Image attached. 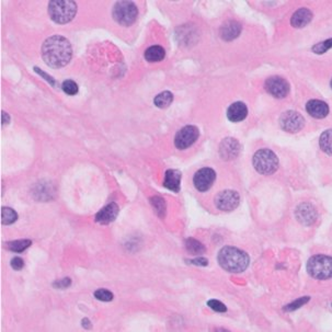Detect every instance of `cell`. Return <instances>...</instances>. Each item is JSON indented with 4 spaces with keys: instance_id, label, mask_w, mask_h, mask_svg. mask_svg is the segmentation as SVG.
Returning <instances> with one entry per match:
<instances>
[{
    "instance_id": "6da1fadb",
    "label": "cell",
    "mask_w": 332,
    "mask_h": 332,
    "mask_svg": "<svg viewBox=\"0 0 332 332\" xmlns=\"http://www.w3.org/2000/svg\"><path fill=\"white\" fill-rule=\"evenodd\" d=\"M72 49L69 41L60 35L47 39L42 45V57L52 68H62L69 63Z\"/></svg>"
},
{
    "instance_id": "7a4b0ae2",
    "label": "cell",
    "mask_w": 332,
    "mask_h": 332,
    "mask_svg": "<svg viewBox=\"0 0 332 332\" xmlns=\"http://www.w3.org/2000/svg\"><path fill=\"white\" fill-rule=\"evenodd\" d=\"M217 260L219 266L230 273H241L249 266V255L242 250L227 246L218 252Z\"/></svg>"
},
{
    "instance_id": "3957f363",
    "label": "cell",
    "mask_w": 332,
    "mask_h": 332,
    "mask_svg": "<svg viewBox=\"0 0 332 332\" xmlns=\"http://www.w3.org/2000/svg\"><path fill=\"white\" fill-rule=\"evenodd\" d=\"M77 5L69 0H54L49 4V13L53 21L64 24L68 23L76 16Z\"/></svg>"
},
{
    "instance_id": "277c9868",
    "label": "cell",
    "mask_w": 332,
    "mask_h": 332,
    "mask_svg": "<svg viewBox=\"0 0 332 332\" xmlns=\"http://www.w3.org/2000/svg\"><path fill=\"white\" fill-rule=\"evenodd\" d=\"M307 272L316 280H328L332 277V258L324 254L311 256L307 262Z\"/></svg>"
},
{
    "instance_id": "5b68a950",
    "label": "cell",
    "mask_w": 332,
    "mask_h": 332,
    "mask_svg": "<svg viewBox=\"0 0 332 332\" xmlns=\"http://www.w3.org/2000/svg\"><path fill=\"white\" fill-rule=\"evenodd\" d=\"M253 167L256 171L261 174H272L276 171L279 167V159L276 155L270 149H259L253 156L252 159Z\"/></svg>"
},
{
    "instance_id": "8992f818",
    "label": "cell",
    "mask_w": 332,
    "mask_h": 332,
    "mask_svg": "<svg viewBox=\"0 0 332 332\" xmlns=\"http://www.w3.org/2000/svg\"><path fill=\"white\" fill-rule=\"evenodd\" d=\"M112 16L119 24L128 26L135 22L138 16L136 5L132 2H119L114 5Z\"/></svg>"
},
{
    "instance_id": "52a82bcc",
    "label": "cell",
    "mask_w": 332,
    "mask_h": 332,
    "mask_svg": "<svg viewBox=\"0 0 332 332\" xmlns=\"http://www.w3.org/2000/svg\"><path fill=\"white\" fill-rule=\"evenodd\" d=\"M240 196L234 190H225L215 196V205L219 211L232 212L238 207Z\"/></svg>"
},
{
    "instance_id": "ba28073f",
    "label": "cell",
    "mask_w": 332,
    "mask_h": 332,
    "mask_svg": "<svg viewBox=\"0 0 332 332\" xmlns=\"http://www.w3.org/2000/svg\"><path fill=\"white\" fill-rule=\"evenodd\" d=\"M199 128L193 125H188L182 127L181 130L177 133L174 137V145L180 151L189 148L192 146L199 138Z\"/></svg>"
},
{
    "instance_id": "9c48e42d",
    "label": "cell",
    "mask_w": 332,
    "mask_h": 332,
    "mask_svg": "<svg viewBox=\"0 0 332 332\" xmlns=\"http://www.w3.org/2000/svg\"><path fill=\"white\" fill-rule=\"evenodd\" d=\"M280 125L287 133H297L304 127L305 120L296 111H286L281 115Z\"/></svg>"
},
{
    "instance_id": "30bf717a",
    "label": "cell",
    "mask_w": 332,
    "mask_h": 332,
    "mask_svg": "<svg viewBox=\"0 0 332 332\" xmlns=\"http://www.w3.org/2000/svg\"><path fill=\"white\" fill-rule=\"evenodd\" d=\"M266 90L277 99L285 98L289 92V85L287 81L279 76H273L267 79L266 81Z\"/></svg>"
},
{
    "instance_id": "8fae6325",
    "label": "cell",
    "mask_w": 332,
    "mask_h": 332,
    "mask_svg": "<svg viewBox=\"0 0 332 332\" xmlns=\"http://www.w3.org/2000/svg\"><path fill=\"white\" fill-rule=\"evenodd\" d=\"M216 179V172L212 168H202L194 174L193 183L200 192H206L213 187Z\"/></svg>"
},
{
    "instance_id": "7c38bea8",
    "label": "cell",
    "mask_w": 332,
    "mask_h": 332,
    "mask_svg": "<svg viewBox=\"0 0 332 332\" xmlns=\"http://www.w3.org/2000/svg\"><path fill=\"white\" fill-rule=\"evenodd\" d=\"M296 218L303 225H311L317 218L316 208L311 204H308V203H303L296 208Z\"/></svg>"
},
{
    "instance_id": "4fadbf2b",
    "label": "cell",
    "mask_w": 332,
    "mask_h": 332,
    "mask_svg": "<svg viewBox=\"0 0 332 332\" xmlns=\"http://www.w3.org/2000/svg\"><path fill=\"white\" fill-rule=\"evenodd\" d=\"M306 110L310 117L315 119H323L329 114V106L320 100H310L306 104Z\"/></svg>"
},
{
    "instance_id": "5bb4252c",
    "label": "cell",
    "mask_w": 332,
    "mask_h": 332,
    "mask_svg": "<svg viewBox=\"0 0 332 332\" xmlns=\"http://www.w3.org/2000/svg\"><path fill=\"white\" fill-rule=\"evenodd\" d=\"M119 215V206L115 204V203H110L109 205H106L104 208L101 209V211L96 215V222L103 224V225H107L112 222L115 220Z\"/></svg>"
},
{
    "instance_id": "9a60e30c",
    "label": "cell",
    "mask_w": 332,
    "mask_h": 332,
    "mask_svg": "<svg viewBox=\"0 0 332 332\" xmlns=\"http://www.w3.org/2000/svg\"><path fill=\"white\" fill-rule=\"evenodd\" d=\"M239 143L234 138H226L220 144V156L224 159H234L238 156L239 153Z\"/></svg>"
},
{
    "instance_id": "2e32d148",
    "label": "cell",
    "mask_w": 332,
    "mask_h": 332,
    "mask_svg": "<svg viewBox=\"0 0 332 332\" xmlns=\"http://www.w3.org/2000/svg\"><path fill=\"white\" fill-rule=\"evenodd\" d=\"M248 109L243 102H235L227 109V118L234 123H238L247 118Z\"/></svg>"
},
{
    "instance_id": "e0dca14e",
    "label": "cell",
    "mask_w": 332,
    "mask_h": 332,
    "mask_svg": "<svg viewBox=\"0 0 332 332\" xmlns=\"http://www.w3.org/2000/svg\"><path fill=\"white\" fill-rule=\"evenodd\" d=\"M311 19H313V13H311V11L306 8H302L294 13L292 19H290V23H292L294 28L301 29L306 26L311 21Z\"/></svg>"
},
{
    "instance_id": "ac0fdd59",
    "label": "cell",
    "mask_w": 332,
    "mask_h": 332,
    "mask_svg": "<svg viewBox=\"0 0 332 332\" xmlns=\"http://www.w3.org/2000/svg\"><path fill=\"white\" fill-rule=\"evenodd\" d=\"M180 182H181V172L179 170H167L165 174V188L169 189L170 191L179 192L180 191Z\"/></svg>"
},
{
    "instance_id": "d6986e66",
    "label": "cell",
    "mask_w": 332,
    "mask_h": 332,
    "mask_svg": "<svg viewBox=\"0 0 332 332\" xmlns=\"http://www.w3.org/2000/svg\"><path fill=\"white\" fill-rule=\"evenodd\" d=\"M241 31L240 24L235 21H229L224 24L220 29V36L226 41H232L239 35Z\"/></svg>"
},
{
    "instance_id": "ffe728a7",
    "label": "cell",
    "mask_w": 332,
    "mask_h": 332,
    "mask_svg": "<svg viewBox=\"0 0 332 332\" xmlns=\"http://www.w3.org/2000/svg\"><path fill=\"white\" fill-rule=\"evenodd\" d=\"M165 56H166V51L164 50V47H161L159 45L151 46L145 52V58L151 63L160 62V60L165 58Z\"/></svg>"
},
{
    "instance_id": "44dd1931",
    "label": "cell",
    "mask_w": 332,
    "mask_h": 332,
    "mask_svg": "<svg viewBox=\"0 0 332 332\" xmlns=\"http://www.w3.org/2000/svg\"><path fill=\"white\" fill-rule=\"evenodd\" d=\"M173 101V94L170 91H164L159 93L158 96H156L154 99L155 105L159 107V109H166L169 105L172 103Z\"/></svg>"
},
{
    "instance_id": "7402d4cb",
    "label": "cell",
    "mask_w": 332,
    "mask_h": 332,
    "mask_svg": "<svg viewBox=\"0 0 332 332\" xmlns=\"http://www.w3.org/2000/svg\"><path fill=\"white\" fill-rule=\"evenodd\" d=\"M319 145L323 153L332 156V130H327L321 134Z\"/></svg>"
},
{
    "instance_id": "603a6c76",
    "label": "cell",
    "mask_w": 332,
    "mask_h": 332,
    "mask_svg": "<svg viewBox=\"0 0 332 332\" xmlns=\"http://www.w3.org/2000/svg\"><path fill=\"white\" fill-rule=\"evenodd\" d=\"M186 248L189 253L191 254H203L205 252V247L199 240L189 238L186 241Z\"/></svg>"
},
{
    "instance_id": "cb8c5ba5",
    "label": "cell",
    "mask_w": 332,
    "mask_h": 332,
    "mask_svg": "<svg viewBox=\"0 0 332 332\" xmlns=\"http://www.w3.org/2000/svg\"><path fill=\"white\" fill-rule=\"evenodd\" d=\"M31 240H16V241H10L7 243V248L13 252H23L25 249H28L31 246Z\"/></svg>"
},
{
    "instance_id": "d4e9b609",
    "label": "cell",
    "mask_w": 332,
    "mask_h": 332,
    "mask_svg": "<svg viewBox=\"0 0 332 332\" xmlns=\"http://www.w3.org/2000/svg\"><path fill=\"white\" fill-rule=\"evenodd\" d=\"M18 219V214L10 207L2 208V222L4 225H11Z\"/></svg>"
},
{
    "instance_id": "484cf974",
    "label": "cell",
    "mask_w": 332,
    "mask_h": 332,
    "mask_svg": "<svg viewBox=\"0 0 332 332\" xmlns=\"http://www.w3.org/2000/svg\"><path fill=\"white\" fill-rule=\"evenodd\" d=\"M152 204L154 208L156 209V213H157L160 217L165 215L166 213V203L161 198H158V196H155V198L152 199Z\"/></svg>"
},
{
    "instance_id": "4316f807",
    "label": "cell",
    "mask_w": 332,
    "mask_h": 332,
    "mask_svg": "<svg viewBox=\"0 0 332 332\" xmlns=\"http://www.w3.org/2000/svg\"><path fill=\"white\" fill-rule=\"evenodd\" d=\"M62 89L64 90L65 93L69 94V96H75V94L78 93V85L75 83L73 80H65L63 85H62Z\"/></svg>"
},
{
    "instance_id": "83f0119b",
    "label": "cell",
    "mask_w": 332,
    "mask_h": 332,
    "mask_svg": "<svg viewBox=\"0 0 332 332\" xmlns=\"http://www.w3.org/2000/svg\"><path fill=\"white\" fill-rule=\"evenodd\" d=\"M94 297L101 302H111L114 296L110 292V290L104 289V288H100L97 290V292H94Z\"/></svg>"
},
{
    "instance_id": "f1b7e54d",
    "label": "cell",
    "mask_w": 332,
    "mask_h": 332,
    "mask_svg": "<svg viewBox=\"0 0 332 332\" xmlns=\"http://www.w3.org/2000/svg\"><path fill=\"white\" fill-rule=\"evenodd\" d=\"M332 47V39L324 41V42H321L319 44H317L316 46L313 47V51L317 54H323L326 51Z\"/></svg>"
},
{
    "instance_id": "f546056e",
    "label": "cell",
    "mask_w": 332,
    "mask_h": 332,
    "mask_svg": "<svg viewBox=\"0 0 332 332\" xmlns=\"http://www.w3.org/2000/svg\"><path fill=\"white\" fill-rule=\"evenodd\" d=\"M308 301H309V297H301V298H298L297 301H295L293 303H290L289 305H287V306L285 307V310H287V311L296 310L298 308H301L303 306V305L306 304Z\"/></svg>"
},
{
    "instance_id": "4dcf8cb0",
    "label": "cell",
    "mask_w": 332,
    "mask_h": 332,
    "mask_svg": "<svg viewBox=\"0 0 332 332\" xmlns=\"http://www.w3.org/2000/svg\"><path fill=\"white\" fill-rule=\"evenodd\" d=\"M207 305H208V306L211 307L213 310L218 311V313H225V311L227 310V307L225 306V305H224V304L220 303V302H218V301H215V300H212V301L207 302Z\"/></svg>"
},
{
    "instance_id": "1f68e13d",
    "label": "cell",
    "mask_w": 332,
    "mask_h": 332,
    "mask_svg": "<svg viewBox=\"0 0 332 332\" xmlns=\"http://www.w3.org/2000/svg\"><path fill=\"white\" fill-rule=\"evenodd\" d=\"M11 267L13 270H21L24 267V261L21 258H19V256H15V258L11 260Z\"/></svg>"
},
{
    "instance_id": "d6a6232c",
    "label": "cell",
    "mask_w": 332,
    "mask_h": 332,
    "mask_svg": "<svg viewBox=\"0 0 332 332\" xmlns=\"http://www.w3.org/2000/svg\"><path fill=\"white\" fill-rule=\"evenodd\" d=\"M71 284V280L70 279H63V280H58L55 283L53 284L54 287L56 288H67L68 286H70Z\"/></svg>"
},
{
    "instance_id": "836d02e7",
    "label": "cell",
    "mask_w": 332,
    "mask_h": 332,
    "mask_svg": "<svg viewBox=\"0 0 332 332\" xmlns=\"http://www.w3.org/2000/svg\"><path fill=\"white\" fill-rule=\"evenodd\" d=\"M189 262H191L192 264H195V266H207V260L205 258H198L194 260H190Z\"/></svg>"
},
{
    "instance_id": "e575fe53",
    "label": "cell",
    "mask_w": 332,
    "mask_h": 332,
    "mask_svg": "<svg viewBox=\"0 0 332 332\" xmlns=\"http://www.w3.org/2000/svg\"><path fill=\"white\" fill-rule=\"evenodd\" d=\"M9 121H10L9 115L7 114L6 112H3V114H2V123H3V125L9 123Z\"/></svg>"
},
{
    "instance_id": "d590c367",
    "label": "cell",
    "mask_w": 332,
    "mask_h": 332,
    "mask_svg": "<svg viewBox=\"0 0 332 332\" xmlns=\"http://www.w3.org/2000/svg\"><path fill=\"white\" fill-rule=\"evenodd\" d=\"M83 323H84V327H85V328L90 327V321L88 320V319H86V318H85V319L83 320Z\"/></svg>"
},
{
    "instance_id": "8d00e7d4",
    "label": "cell",
    "mask_w": 332,
    "mask_h": 332,
    "mask_svg": "<svg viewBox=\"0 0 332 332\" xmlns=\"http://www.w3.org/2000/svg\"><path fill=\"white\" fill-rule=\"evenodd\" d=\"M331 88H332V80H331Z\"/></svg>"
}]
</instances>
